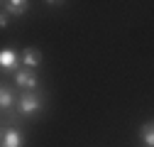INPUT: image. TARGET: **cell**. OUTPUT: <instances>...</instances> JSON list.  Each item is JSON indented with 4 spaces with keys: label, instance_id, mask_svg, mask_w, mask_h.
Returning a JSON list of instances; mask_svg holds the SVG:
<instances>
[{
    "label": "cell",
    "instance_id": "obj_6",
    "mask_svg": "<svg viewBox=\"0 0 154 147\" xmlns=\"http://www.w3.org/2000/svg\"><path fill=\"white\" fill-rule=\"evenodd\" d=\"M3 10L5 12H12V15H22L27 10V3L25 0H12V3H3Z\"/></svg>",
    "mask_w": 154,
    "mask_h": 147
},
{
    "label": "cell",
    "instance_id": "obj_9",
    "mask_svg": "<svg viewBox=\"0 0 154 147\" xmlns=\"http://www.w3.org/2000/svg\"><path fill=\"white\" fill-rule=\"evenodd\" d=\"M0 25H3V27L8 25V12H5V10H3V17H0Z\"/></svg>",
    "mask_w": 154,
    "mask_h": 147
},
{
    "label": "cell",
    "instance_id": "obj_4",
    "mask_svg": "<svg viewBox=\"0 0 154 147\" xmlns=\"http://www.w3.org/2000/svg\"><path fill=\"white\" fill-rule=\"evenodd\" d=\"M0 64H3V69H5V71H12L17 64H20V57H17V52L5 49L3 54H0Z\"/></svg>",
    "mask_w": 154,
    "mask_h": 147
},
{
    "label": "cell",
    "instance_id": "obj_1",
    "mask_svg": "<svg viewBox=\"0 0 154 147\" xmlns=\"http://www.w3.org/2000/svg\"><path fill=\"white\" fill-rule=\"evenodd\" d=\"M17 110L22 115H32L37 110H42V98L34 93V91H27V93L20 96V103H17Z\"/></svg>",
    "mask_w": 154,
    "mask_h": 147
},
{
    "label": "cell",
    "instance_id": "obj_5",
    "mask_svg": "<svg viewBox=\"0 0 154 147\" xmlns=\"http://www.w3.org/2000/svg\"><path fill=\"white\" fill-rule=\"evenodd\" d=\"M39 61H42V54L37 52V49H25V54H22V64H25L27 69L39 66Z\"/></svg>",
    "mask_w": 154,
    "mask_h": 147
},
{
    "label": "cell",
    "instance_id": "obj_7",
    "mask_svg": "<svg viewBox=\"0 0 154 147\" xmlns=\"http://www.w3.org/2000/svg\"><path fill=\"white\" fill-rule=\"evenodd\" d=\"M140 135H142V140L147 142V147H154V123H144V125L140 127Z\"/></svg>",
    "mask_w": 154,
    "mask_h": 147
},
{
    "label": "cell",
    "instance_id": "obj_2",
    "mask_svg": "<svg viewBox=\"0 0 154 147\" xmlns=\"http://www.w3.org/2000/svg\"><path fill=\"white\" fill-rule=\"evenodd\" d=\"M15 83H17V86H22V88H27V91H34L39 81H37V76H34L29 69H22V71H17V74H15Z\"/></svg>",
    "mask_w": 154,
    "mask_h": 147
},
{
    "label": "cell",
    "instance_id": "obj_3",
    "mask_svg": "<svg viewBox=\"0 0 154 147\" xmlns=\"http://www.w3.org/2000/svg\"><path fill=\"white\" fill-rule=\"evenodd\" d=\"M3 147H22V133L20 130H5L3 133Z\"/></svg>",
    "mask_w": 154,
    "mask_h": 147
},
{
    "label": "cell",
    "instance_id": "obj_8",
    "mask_svg": "<svg viewBox=\"0 0 154 147\" xmlns=\"http://www.w3.org/2000/svg\"><path fill=\"white\" fill-rule=\"evenodd\" d=\"M0 101H3V103H0L3 110H8V108L12 105V91H10L8 86H3V96H0Z\"/></svg>",
    "mask_w": 154,
    "mask_h": 147
}]
</instances>
